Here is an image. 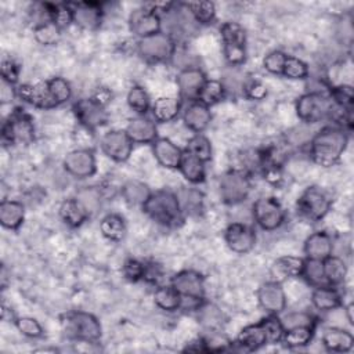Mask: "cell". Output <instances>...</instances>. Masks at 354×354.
<instances>
[{
  "label": "cell",
  "instance_id": "1",
  "mask_svg": "<svg viewBox=\"0 0 354 354\" xmlns=\"http://www.w3.org/2000/svg\"><path fill=\"white\" fill-rule=\"evenodd\" d=\"M348 144V131L337 124H325L314 131L308 141V155L313 163L332 167L339 163Z\"/></svg>",
  "mask_w": 354,
  "mask_h": 354
},
{
  "label": "cell",
  "instance_id": "2",
  "mask_svg": "<svg viewBox=\"0 0 354 354\" xmlns=\"http://www.w3.org/2000/svg\"><path fill=\"white\" fill-rule=\"evenodd\" d=\"M141 209L153 223L169 228L177 227L185 217L176 192L170 189L152 191Z\"/></svg>",
  "mask_w": 354,
  "mask_h": 354
},
{
  "label": "cell",
  "instance_id": "3",
  "mask_svg": "<svg viewBox=\"0 0 354 354\" xmlns=\"http://www.w3.org/2000/svg\"><path fill=\"white\" fill-rule=\"evenodd\" d=\"M64 335L80 343H97L102 336V326L98 318L87 311H71L62 318Z\"/></svg>",
  "mask_w": 354,
  "mask_h": 354
},
{
  "label": "cell",
  "instance_id": "4",
  "mask_svg": "<svg viewBox=\"0 0 354 354\" xmlns=\"http://www.w3.org/2000/svg\"><path fill=\"white\" fill-rule=\"evenodd\" d=\"M335 104L328 93L307 91L301 94L295 104L297 118L304 124H317L324 120H330Z\"/></svg>",
  "mask_w": 354,
  "mask_h": 354
},
{
  "label": "cell",
  "instance_id": "5",
  "mask_svg": "<svg viewBox=\"0 0 354 354\" xmlns=\"http://www.w3.org/2000/svg\"><path fill=\"white\" fill-rule=\"evenodd\" d=\"M223 55L230 68H239L246 61V30L239 22L227 21L220 25Z\"/></svg>",
  "mask_w": 354,
  "mask_h": 354
},
{
  "label": "cell",
  "instance_id": "6",
  "mask_svg": "<svg viewBox=\"0 0 354 354\" xmlns=\"http://www.w3.org/2000/svg\"><path fill=\"white\" fill-rule=\"evenodd\" d=\"M218 196L223 203L236 206L243 203L252 191V176L242 169H230L218 177Z\"/></svg>",
  "mask_w": 354,
  "mask_h": 354
},
{
  "label": "cell",
  "instance_id": "7",
  "mask_svg": "<svg viewBox=\"0 0 354 354\" xmlns=\"http://www.w3.org/2000/svg\"><path fill=\"white\" fill-rule=\"evenodd\" d=\"M330 195L318 185L307 187L296 201L297 214L308 223H317L325 218L332 207Z\"/></svg>",
  "mask_w": 354,
  "mask_h": 354
},
{
  "label": "cell",
  "instance_id": "8",
  "mask_svg": "<svg viewBox=\"0 0 354 354\" xmlns=\"http://www.w3.org/2000/svg\"><path fill=\"white\" fill-rule=\"evenodd\" d=\"M252 217L259 228L272 232L281 228L286 221V210L278 198L264 195L253 202Z\"/></svg>",
  "mask_w": 354,
  "mask_h": 354
},
{
  "label": "cell",
  "instance_id": "9",
  "mask_svg": "<svg viewBox=\"0 0 354 354\" xmlns=\"http://www.w3.org/2000/svg\"><path fill=\"white\" fill-rule=\"evenodd\" d=\"M177 47H178L177 41L162 30L155 35L137 40L138 55L144 61L151 64L171 61Z\"/></svg>",
  "mask_w": 354,
  "mask_h": 354
},
{
  "label": "cell",
  "instance_id": "10",
  "mask_svg": "<svg viewBox=\"0 0 354 354\" xmlns=\"http://www.w3.org/2000/svg\"><path fill=\"white\" fill-rule=\"evenodd\" d=\"M1 138L7 144L28 145L35 140V124L32 118L22 112L14 111L1 126Z\"/></svg>",
  "mask_w": 354,
  "mask_h": 354
},
{
  "label": "cell",
  "instance_id": "11",
  "mask_svg": "<svg viewBox=\"0 0 354 354\" xmlns=\"http://www.w3.org/2000/svg\"><path fill=\"white\" fill-rule=\"evenodd\" d=\"M62 167L73 178L86 180L97 173V158L93 148H75L62 159Z\"/></svg>",
  "mask_w": 354,
  "mask_h": 354
},
{
  "label": "cell",
  "instance_id": "12",
  "mask_svg": "<svg viewBox=\"0 0 354 354\" xmlns=\"http://www.w3.org/2000/svg\"><path fill=\"white\" fill-rule=\"evenodd\" d=\"M100 147L106 158L116 163H124L133 153L134 142L130 140L124 129H113L102 134Z\"/></svg>",
  "mask_w": 354,
  "mask_h": 354
},
{
  "label": "cell",
  "instance_id": "13",
  "mask_svg": "<svg viewBox=\"0 0 354 354\" xmlns=\"http://www.w3.org/2000/svg\"><path fill=\"white\" fill-rule=\"evenodd\" d=\"M224 241L228 249L236 254H246L257 241L256 231L245 221H231L224 230Z\"/></svg>",
  "mask_w": 354,
  "mask_h": 354
},
{
  "label": "cell",
  "instance_id": "14",
  "mask_svg": "<svg viewBox=\"0 0 354 354\" xmlns=\"http://www.w3.org/2000/svg\"><path fill=\"white\" fill-rule=\"evenodd\" d=\"M129 28L137 39L155 35L162 30L160 14L144 4L142 7L131 11L129 17Z\"/></svg>",
  "mask_w": 354,
  "mask_h": 354
},
{
  "label": "cell",
  "instance_id": "15",
  "mask_svg": "<svg viewBox=\"0 0 354 354\" xmlns=\"http://www.w3.org/2000/svg\"><path fill=\"white\" fill-rule=\"evenodd\" d=\"M207 76L201 66L187 68L178 71L176 77V84L178 88V98L181 101H195L199 97V93L206 83Z\"/></svg>",
  "mask_w": 354,
  "mask_h": 354
},
{
  "label": "cell",
  "instance_id": "16",
  "mask_svg": "<svg viewBox=\"0 0 354 354\" xmlns=\"http://www.w3.org/2000/svg\"><path fill=\"white\" fill-rule=\"evenodd\" d=\"M17 94L19 100L37 109H53L58 106L50 93L47 80L18 84Z\"/></svg>",
  "mask_w": 354,
  "mask_h": 354
},
{
  "label": "cell",
  "instance_id": "17",
  "mask_svg": "<svg viewBox=\"0 0 354 354\" xmlns=\"http://www.w3.org/2000/svg\"><path fill=\"white\" fill-rule=\"evenodd\" d=\"M259 306L268 314L279 315L286 308V293L281 282L267 281L261 283L257 289Z\"/></svg>",
  "mask_w": 354,
  "mask_h": 354
},
{
  "label": "cell",
  "instance_id": "18",
  "mask_svg": "<svg viewBox=\"0 0 354 354\" xmlns=\"http://www.w3.org/2000/svg\"><path fill=\"white\" fill-rule=\"evenodd\" d=\"M72 8L73 24L83 30H95L102 24V4L97 1L69 3Z\"/></svg>",
  "mask_w": 354,
  "mask_h": 354
},
{
  "label": "cell",
  "instance_id": "19",
  "mask_svg": "<svg viewBox=\"0 0 354 354\" xmlns=\"http://www.w3.org/2000/svg\"><path fill=\"white\" fill-rule=\"evenodd\" d=\"M73 113L80 126H84L90 130L98 129L105 124L108 120V115L104 106L94 102L90 97L82 98L73 104Z\"/></svg>",
  "mask_w": 354,
  "mask_h": 354
},
{
  "label": "cell",
  "instance_id": "20",
  "mask_svg": "<svg viewBox=\"0 0 354 354\" xmlns=\"http://www.w3.org/2000/svg\"><path fill=\"white\" fill-rule=\"evenodd\" d=\"M170 285L185 297L205 299V278L195 270H181L170 281Z\"/></svg>",
  "mask_w": 354,
  "mask_h": 354
},
{
  "label": "cell",
  "instance_id": "21",
  "mask_svg": "<svg viewBox=\"0 0 354 354\" xmlns=\"http://www.w3.org/2000/svg\"><path fill=\"white\" fill-rule=\"evenodd\" d=\"M151 147L152 155L159 166L169 170H178L184 149H181L174 141L167 137H158Z\"/></svg>",
  "mask_w": 354,
  "mask_h": 354
},
{
  "label": "cell",
  "instance_id": "22",
  "mask_svg": "<svg viewBox=\"0 0 354 354\" xmlns=\"http://www.w3.org/2000/svg\"><path fill=\"white\" fill-rule=\"evenodd\" d=\"M183 123L188 130H191L194 134L203 133L210 122H212V111L210 106L205 105L199 100L191 101L185 105V108L181 112Z\"/></svg>",
  "mask_w": 354,
  "mask_h": 354
},
{
  "label": "cell",
  "instance_id": "23",
  "mask_svg": "<svg viewBox=\"0 0 354 354\" xmlns=\"http://www.w3.org/2000/svg\"><path fill=\"white\" fill-rule=\"evenodd\" d=\"M124 131L134 145L152 144L158 138V123L147 115H137L129 120Z\"/></svg>",
  "mask_w": 354,
  "mask_h": 354
},
{
  "label": "cell",
  "instance_id": "24",
  "mask_svg": "<svg viewBox=\"0 0 354 354\" xmlns=\"http://www.w3.org/2000/svg\"><path fill=\"white\" fill-rule=\"evenodd\" d=\"M335 250V242L332 239V235L326 231H314L311 232L303 245V252L306 259L313 260H325L329 257Z\"/></svg>",
  "mask_w": 354,
  "mask_h": 354
},
{
  "label": "cell",
  "instance_id": "25",
  "mask_svg": "<svg viewBox=\"0 0 354 354\" xmlns=\"http://www.w3.org/2000/svg\"><path fill=\"white\" fill-rule=\"evenodd\" d=\"M303 264H304V257L293 256V254L281 256L277 260H274V263L270 267L271 279L282 283L288 279L300 278Z\"/></svg>",
  "mask_w": 354,
  "mask_h": 354
},
{
  "label": "cell",
  "instance_id": "26",
  "mask_svg": "<svg viewBox=\"0 0 354 354\" xmlns=\"http://www.w3.org/2000/svg\"><path fill=\"white\" fill-rule=\"evenodd\" d=\"M310 301L313 307L319 313L333 311L343 306L342 293L339 292L337 286H330V285L313 288Z\"/></svg>",
  "mask_w": 354,
  "mask_h": 354
},
{
  "label": "cell",
  "instance_id": "27",
  "mask_svg": "<svg viewBox=\"0 0 354 354\" xmlns=\"http://www.w3.org/2000/svg\"><path fill=\"white\" fill-rule=\"evenodd\" d=\"M267 344V336L261 321L243 326L234 342V346L242 351H256Z\"/></svg>",
  "mask_w": 354,
  "mask_h": 354
},
{
  "label": "cell",
  "instance_id": "28",
  "mask_svg": "<svg viewBox=\"0 0 354 354\" xmlns=\"http://www.w3.org/2000/svg\"><path fill=\"white\" fill-rule=\"evenodd\" d=\"M321 343L328 351L348 353L354 347V336L350 330L337 326H328L322 330Z\"/></svg>",
  "mask_w": 354,
  "mask_h": 354
},
{
  "label": "cell",
  "instance_id": "29",
  "mask_svg": "<svg viewBox=\"0 0 354 354\" xmlns=\"http://www.w3.org/2000/svg\"><path fill=\"white\" fill-rule=\"evenodd\" d=\"M58 214L61 221L69 228H79L90 218L87 210L76 196L65 198L58 207Z\"/></svg>",
  "mask_w": 354,
  "mask_h": 354
},
{
  "label": "cell",
  "instance_id": "30",
  "mask_svg": "<svg viewBox=\"0 0 354 354\" xmlns=\"http://www.w3.org/2000/svg\"><path fill=\"white\" fill-rule=\"evenodd\" d=\"M183 112V101L178 97H159L152 102L151 115L156 123H170Z\"/></svg>",
  "mask_w": 354,
  "mask_h": 354
},
{
  "label": "cell",
  "instance_id": "31",
  "mask_svg": "<svg viewBox=\"0 0 354 354\" xmlns=\"http://www.w3.org/2000/svg\"><path fill=\"white\" fill-rule=\"evenodd\" d=\"M177 199L180 202L184 216L196 217L205 210V195L199 188L195 187H181L176 191Z\"/></svg>",
  "mask_w": 354,
  "mask_h": 354
},
{
  "label": "cell",
  "instance_id": "32",
  "mask_svg": "<svg viewBox=\"0 0 354 354\" xmlns=\"http://www.w3.org/2000/svg\"><path fill=\"white\" fill-rule=\"evenodd\" d=\"M25 221V206L15 199H3L0 202V224L3 228L17 231Z\"/></svg>",
  "mask_w": 354,
  "mask_h": 354
},
{
  "label": "cell",
  "instance_id": "33",
  "mask_svg": "<svg viewBox=\"0 0 354 354\" xmlns=\"http://www.w3.org/2000/svg\"><path fill=\"white\" fill-rule=\"evenodd\" d=\"M178 171L191 185L202 184L206 180V163L185 149L183 152Z\"/></svg>",
  "mask_w": 354,
  "mask_h": 354
},
{
  "label": "cell",
  "instance_id": "34",
  "mask_svg": "<svg viewBox=\"0 0 354 354\" xmlns=\"http://www.w3.org/2000/svg\"><path fill=\"white\" fill-rule=\"evenodd\" d=\"M100 232L111 242H122L127 234L126 220L119 213H106L100 220Z\"/></svg>",
  "mask_w": 354,
  "mask_h": 354
},
{
  "label": "cell",
  "instance_id": "35",
  "mask_svg": "<svg viewBox=\"0 0 354 354\" xmlns=\"http://www.w3.org/2000/svg\"><path fill=\"white\" fill-rule=\"evenodd\" d=\"M152 189L151 187L140 180H127L120 185V195L123 201L130 206H140L148 201L151 196Z\"/></svg>",
  "mask_w": 354,
  "mask_h": 354
},
{
  "label": "cell",
  "instance_id": "36",
  "mask_svg": "<svg viewBox=\"0 0 354 354\" xmlns=\"http://www.w3.org/2000/svg\"><path fill=\"white\" fill-rule=\"evenodd\" d=\"M326 283L330 286H340L347 278L348 267L343 257L332 253L329 257L322 260Z\"/></svg>",
  "mask_w": 354,
  "mask_h": 354
},
{
  "label": "cell",
  "instance_id": "37",
  "mask_svg": "<svg viewBox=\"0 0 354 354\" xmlns=\"http://www.w3.org/2000/svg\"><path fill=\"white\" fill-rule=\"evenodd\" d=\"M153 304L166 313L178 311L181 307V295L169 283V285H158L152 295Z\"/></svg>",
  "mask_w": 354,
  "mask_h": 354
},
{
  "label": "cell",
  "instance_id": "38",
  "mask_svg": "<svg viewBox=\"0 0 354 354\" xmlns=\"http://www.w3.org/2000/svg\"><path fill=\"white\" fill-rule=\"evenodd\" d=\"M191 17L199 26H207L214 24L217 18V8L213 1L209 0H196L184 3Z\"/></svg>",
  "mask_w": 354,
  "mask_h": 354
},
{
  "label": "cell",
  "instance_id": "39",
  "mask_svg": "<svg viewBox=\"0 0 354 354\" xmlns=\"http://www.w3.org/2000/svg\"><path fill=\"white\" fill-rule=\"evenodd\" d=\"M75 196L83 205V207L87 210L88 216L93 217L101 209L105 194L102 191V187H100V185H87V187H82L80 189H77Z\"/></svg>",
  "mask_w": 354,
  "mask_h": 354
},
{
  "label": "cell",
  "instance_id": "40",
  "mask_svg": "<svg viewBox=\"0 0 354 354\" xmlns=\"http://www.w3.org/2000/svg\"><path fill=\"white\" fill-rule=\"evenodd\" d=\"M126 102H127L129 108L134 113H137V115H147L148 112H151L153 101L151 100V95L147 91V88H144L142 86L134 84L127 91Z\"/></svg>",
  "mask_w": 354,
  "mask_h": 354
},
{
  "label": "cell",
  "instance_id": "41",
  "mask_svg": "<svg viewBox=\"0 0 354 354\" xmlns=\"http://www.w3.org/2000/svg\"><path fill=\"white\" fill-rule=\"evenodd\" d=\"M62 29L53 21H40L33 26V39L40 46H54L61 39Z\"/></svg>",
  "mask_w": 354,
  "mask_h": 354
},
{
  "label": "cell",
  "instance_id": "42",
  "mask_svg": "<svg viewBox=\"0 0 354 354\" xmlns=\"http://www.w3.org/2000/svg\"><path fill=\"white\" fill-rule=\"evenodd\" d=\"M315 333V328L313 326H297L286 329L282 337V342L289 348H301L311 343Z\"/></svg>",
  "mask_w": 354,
  "mask_h": 354
},
{
  "label": "cell",
  "instance_id": "43",
  "mask_svg": "<svg viewBox=\"0 0 354 354\" xmlns=\"http://www.w3.org/2000/svg\"><path fill=\"white\" fill-rule=\"evenodd\" d=\"M225 97H227V93H225V87H224L223 82L220 79H209L207 77L206 83L203 84L202 90L199 93L198 100L212 108L213 105L223 101Z\"/></svg>",
  "mask_w": 354,
  "mask_h": 354
},
{
  "label": "cell",
  "instance_id": "44",
  "mask_svg": "<svg viewBox=\"0 0 354 354\" xmlns=\"http://www.w3.org/2000/svg\"><path fill=\"white\" fill-rule=\"evenodd\" d=\"M300 278H303L311 288L328 285L325 279V272H324V263L321 260H313V259L304 257V264H303Z\"/></svg>",
  "mask_w": 354,
  "mask_h": 354
},
{
  "label": "cell",
  "instance_id": "45",
  "mask_svg": "<svg viewBox=\"0 0 354 354\" xmlns=\"http://www.w3.org/2000/svg\"><path fill=\"white\" fill-rule=\"evenodd\" d=\"M279 319L282 322L283 329H290V328H297V326H313L317 328L318 319L308 311H289V313H281Z\"/></svg>",
  "mask_w": 354,
  "mask_h": 354
},
{
  "label": "cell",
  "instance_id": "46",
  "mask_svg": "<svg viewBox=\"0 0 354 354\" xmlns=\"http://www.w3.org/2000/svg\"><path fill=\"white\" fill-rule=\"evenodd\" d=\"M185 151L191 152L192 155H195L196 158H199L201 160H203L205 163H207L209 160H212L213 156V147L210 140L203 134V133H196L194 134L185 147Z\"/></svg>",
  "mask_w": 354,
  "mask_h": 354
},
{
  "label": "cell",
  "instance_id": "47",
  "mask_svg": "<svg viewBox=\"0 0 354 354\" xmlns=\"http://www.w3.org/2000/svg\"><path fill=\"white\" fill-rule=\"evenodd\" d=\"M282 76L290 80H306L310 76V66L299 57L288 55Z\"/></svg>",
  "mask_w": 354,
  "mask_h": 354
},
{
  "label": "cell",
  "instance_id": "48",
  "mask_svg": "<svg viewBox=\"0 0 354 354\" xmlns=\"http://www.w3.org/2000/svg\"><path fill=\"white\" fill-rule=\"evenodd\" d=\"M330 100L333 104L344 111H353V102H354V94L353 87L350 84H332L328 91Z\"/></svg>",
  "mask_w": 354,
  "mask_h": 354
},
{
  "label": "cell",
  "instance_id": "49",
  "mask_svg": "<svg viewBox=\"0 0 354 354\" xmlns=\"http://www.w3.org/2000/svg\"><path fill=\"white\" fill-rule=\"evenodd\" d=\"M202 344L205 348V353H220L230 350L231 346H234V342H231L225 335L216 329H210L206 335L201 336Z\"/></svg>",
  "mask_w": 354,
  "mask_h": 354
},
{
  "label": "cell",
  "instance_id": "50",
  "mask_svg": "<svg viewBox=\"0 0 354 354\" xmlns=\"http://www.w3.org/2000/svg\"><path fill=\"white\" fill-rule=\"evenodd\" d=\"M50 93L55 101V104L59 106L62 104H66L72 98V86L71 83L62 77V76H54L47 79Z\"/></svg>",
  "mask_w": 354,
  "mask_h": 354
},
{
  "label": "cell",
  "instance_id": "51",
  "mask_svg": "<svg viewBox=\"0 0 354 354\" xmlns=\"http://www.w3.org/2000/svg\"><path fill=\"white\" fill-rule=\"evenodd\" d=\"M14 325L17 330L28 339H40L44 335V329L41 324L33 317H28V315L17 317L14 321Z\"/></svg>",
  "mask_w": 354,
  "mask_h": 354
},
{
  "label": "cell",
  "instance_id": "52",
  "mask_svg": "<svg viewBox=\"0 0 354 354\" xmlns=\"http://www.w3.org/2000/svg\"><path fill=\"white\" fill-rule=\"evenodd\" d=\"M261 324L264 326L266 330V336H267V343L268 344H277L282 342L285 329L282 326V322L279 319L278 315L275 314H268L266 318L261 319Z\"/></svg>",
  "mask_w": 354,
  "mask_h": 354
},
{
  "label": "cell",
  "instance_id": "53",
  "mask_svg": "<svg viewBox=\"0 0 354 354\" xmlns=\"http://www.w3.org/2000/svg\"><path fill=\"white\" fill-rule=\"evenodd\" d=\"M288 54L283 53L282 50H272L267 53L263 58V68L271 75L282 76L285 61H286Z\"/></svg>",
  "mask_w": 354,
  "mask_h": 354
},
{
  "label": "cell",
  "instance_id": "54",
  "mask_svg": "<svg viewBox=\"0 0 354 354\" xmlns=\"http://www.w3.org/2000/svg\"><path fill=\"white\" fill-rule=\"evenodd\" d=\"M122 272L126 279L131 282H138L144 279L145 274V263L138 260V259H126L123 266H122Z\"/></svg>",
  "mask_w": 354,
  "mask_h": 354
},
{
  "label": "cell",
  "instance_id": "55",
  "mask_svg": "<svg viewBox=\"0 0 354 354\" xmlns=\"http://www.w3.org/2000/svg\"><path fill=\"white\" fill-rule=\"evenodd\" d=\"M0 71H1V79L7 80V82H10L12 84L18 83L21 66H19V64L11 55H3L1 57Z\"/></svg>",
  "mask_w": 354,
  "mask_h": 354
},
{
  "label": "cell",
  "instance_id": "56",
  "mask_svg": "<svg viewBox=\"0 0 354 354\" xmlns=\"http://www.w3.org/2000/svg\"><path fill=\"white\" fill-rule=\"evenodd\" d=\"M242 94L250 100H263L267 95V87L257 79L246 77Z\"/></svg>",
  "mask_w": 354,
  "mask_h": 354
},
{
  "label": "cell",
  "instance_id": "57",
  "mask_svg": "<svg viewBox=\"0 0 354 354\" xmlns=\"http://www.w3.org/2000/svg\"><path fill=\"white\" fill-rule=\"evenodd\" d=\"M17 97H18L17 84H12V83L1 79V84H0V101H1V104L3 105L11 104Z\"/></svg>",
  "mask_w": 354,
  "mask_h": 354
},
{
  "label": "cell",
  "instance_id": "58",
  "mask_svg": "<svg viewBox=\"0 0 354 354\" xmlns=\"http://www.w3.org/2000/svg\"><path fill=\"white\" fill-rule=\"evenodd\" d=\"M90 98H91L94 102H97L98 105L106 108V105L112 101V91H111L108 87L101 86V87H97V88L94 90V93L90 95Z\"/></svg>",
  "mask_w": 354,
  "mask_h": 354
},
{
  "label": "cell",
  "instance_id": "59",
  "mask_svg": "<svg viewBox=\"0 0 354 354\" xmlns=\"http://www.w3.org/2000/svg\"><path fill=\"white\" fill-rule=\"evenodd\" d=\"M160 278H162L160 266H158L156 263H145V274H144L142 281H147L151 283H158Z\"/></svg>",
  "mask_w": 354,
  "mask_h": 354
},
{
  "label": "cell",
  "instance_id": "60",
  "mask_svg": "<svg viewBox=\"0 0 354 354\" xmlns=\"http://www.w3.org/2000/svg\"><path fill=\"white\" fill-rule=\"evenodd\" d=\"M0 315H1V319H3V321H10V322H12V324H14V321H15V318H17V317L14 315L12 310H11L10 307H7V306H6V303H3V304H1Z\"/></svg>",
  "mask_w": 354,
  "mask_h": 354
},
{
  "label": "cell",
  "instance_id": "61",
  "mask_svg": "<svg viewBox=\"0 0 354 354\" xmlns=\"http://www.w3.org/2000/svg\"><path fill=\"white\" fill-rule=\"evenodd\" d=\"M343 310H344V314L347 317L348 324L353 325V303H348L347 306H343Z\"/></svg>",
  "mask_w": 354,
  "mask_h": 354
}]
</instances>
